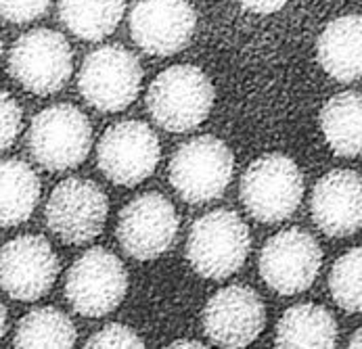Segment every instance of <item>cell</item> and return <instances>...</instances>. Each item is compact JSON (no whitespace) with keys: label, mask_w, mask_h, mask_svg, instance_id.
<instances>
[{"label":"cell","mask_w":362,"mask_h":349,"mask_svg":"<svg viewBox=\"0 0 362 349\" xmlns=\"http://www.w3.org/2000/svg\"><path fill=\"white\" fill-rule=\"evenodd\" d=\"M312 218L329 237H348L362 228V176L335 170L322 176L312 193Z\"/></svg>","instance_id":"cell-16"},{"label":"cell","mask_w":362,"mask_h":349,"mask_svg":"<svg viewBox=\"0 0 362 349\" xmlns=\"http://www.w3.org/2000/svg\"><path fill=\"white\" fill-rule=\"evenodd\" d=\"M304 197V176L293 159L272 153L256 159L241 178V201L264 224L287 220Z\"/></svg>","instance_id":"cell-4"},{"label":"cell","mask_w":362,"mask_h":349,"mask_svg":"<svg viewBox=\"0 0 362 349\" xmlns=\"http://www.w3.org/2000/svg\"><path fill=\"white\" fill-rule=\"evenodd\" d=\"M4 333H6V307L0 301V341L4 337Z\"/></svg>","instance_id":"cell-28"},{"label":"cell","mask_w":362,"mask_h":349,"mask_svg":"<svg viewBox=\"0 0 362 349\" xmlns=\"http://www.w3.org/2000/svg\"><path fill=\"white\" fill-rule=\"evenodd\" d=\"M126 291L128 272L124 264L103 247L82 253L65 278V297L86 318H101L113 312L124 301Z\"/></svg>","instance_id":"cell-8"},{"label":"cell","mask_w":362,"mask_h":349,"mask_svg":"<svg viewBox=\"0 0 362 349\" xmlns=\"http://www.w3.org/2000/svg\"><path fill=\"white\" fill-rule=\"evenodd\" d=\"M350 348L354 349H361L362 348V326L352 335V339H350Z\"/></svg>","instance_id":"cell-30"},{"label":"cell","mask_w":362,"mask_h":349,"mask_svg":"<svg viewBox=\"0 0 362 349\" xmlns=\"http://www.w3.org/2000/svg\"><path fill=\"white\" fill-rule=\"evenodd\" d=\"M109 201L103 189L86 178H67L54 187L45 215L54 237L67 245H84L105 228Z\"/></svg>","instance_id":"cell-9"},{"label":"cell","mask_w":362,"mask_h":349,"mask_svg":"<svg viewBox=\"0 0 362 349\" xmlns=\"http://www.w3.org/2000/svg\"><path fill=\"white\" fill-rule=\"evenodd\" d=\"M247 11H254V13H262V15H268V13H274L279 8H283L289 0H239Z\"/></svg>","instance_id":"cell-27"},{"label":"cell","mask_w":362,"mask_h":349,"mask_svg":"<svg viewBox=\"0 0 362 349\" xmlns=\"http://www.w3.org/2000/svg\"><path fill=\"white\" fill-rule=\"evenodd\" d=\"M0 54H2V40H0Z\"/></svg>","instance_id":"cell-31"},{"label":"cell","mask_w":362,"mask_h":349,"mask_svg":"<svg viewBox=\"0 0 362 349\" xmlns=\"http://www.w3.org/2000/svg\"><path fill=\"white\" fill-rule=\"evenodd\" d=\"M74 71L71 47L63 34L38 28L17 38L8 54L11 78L28 93L47 97L61 90Z\"/></svg>","instance_id":"cell-6"},{"label":"cell","mask_w":362,"mask_h":349,"mask_svg":"<svg viewBox=\"0 0 362 349\" xmlns=\"http://www.w3.org/2000/svg\"><path fill=\"white\" fill-rule=\"evenodd\" d=\"M266 309L259 295L243 285L218 291L204 309L206 335L220 348H245L264 331Z\"/></svg>","instance_id":"cell-15"},{"label":"cell","mask_w":362,"mask_h":349,"mask_svg":"<svg viewBox=\"0 0 362 349\" xmlns=\"http://www.w3.org/2000/svg\"><path fill=\"white\" fill-rule=\"evenodd\" d=\"M78 331L67 314L54 307H38L25 314L15 331V348H74Z\"/></svg>","instance_id":"cell-22"},{"label":"cell","mask_w":362,"mask_h":349,"mask_svg":"<svg viewBox=\"0 0 362 349\" xmlns=\"http://www.w3.org/2000/svg\"><path fill=\"white\" fill-rule=\"evenodd\" d=\"M191 0H139L130 13L132 40L149 54L170 57L182 50L195 32Z\"/></svg>","instance_id":"cell-14"},{"label":"cell","mask_w":362,"mask_h":349,"mask_svg":"<svg viewBox=\"0 0 362 349\" xmlns=\"http://www.w3.org/2000/svg\"><path fill=\"white\" fill-rule=\"evenodd\" d=\"M143 82L139 59L119 45L93 50L78 73L80 95L88 105L103 113L124 111L132 105Z\"/></svg>","instance_id":"cell-7"},{"label":"cell","mask_w":362,"mask_h":349,"mask_svg":"<svg viewBox=\"0 0 362 349\" xmlns=\"http://www.w3.org/2000/svg\"><path fill=\"white\" fill-rule=\"evenodd\" d=\"M86 348H124V349H141L145 348V341L128 326L124 324H107L99 333H95L88 341Z\"/></svg>","instance_id":"cell-25"},{"label":"cell","mask_w":362,"mask_h":349,"mask_svg":"<svg viewBox=\"0 0 362 349\" xmlns=\"http://www.w3.org/2000/svg\"><path fill=\"white\" fill-rule=\"evenodd\" d=\"M93 128L88 117L69 102L40 111L28 132V149L49 172L78 167L90 153Z\"/></svg>","instance_id":"cell-3"},{"label":"cell","mask_w":362,"mask_h":349,"mask_svg":"<svg viewBox=\"0 0 362 349\" xmlns=\"http://www.w3.org/2000/svg\"><path fill=\"white\" fill-rule=\"evenodd\" d=\"M252 249L250 228L239 213L214 209L202 215L189 232L187 257L193 270L211 280H222L235 274Z\"/></svg>","instance_id":"cell-1"},{"label":"cell","mask_w":362,"mask_h":349,"mask_svg":"<svg viewBox=\"0 0 362 349\" xmlns=\"http://www.w3.org/2000/svg\"><path fill=\"white\" fill-rule=\"evenodd\" d=\"M59 259L45 237L23 235L0 249V289L17 301H36L52 289Z\"/></svg>","instance_id":"cell-12"},{"label":"cell","mask_w":362,"mask_h":349,"mask_svg":"<svg viewBox=\"0 0 362 349\" xmlns=\"http://www.w3.org/2000/svg\"><path fill=\"white\" fill-rule=\"evenodd\" d=\"M178 213L172 201L159 193L132 199L117 218V241L134 259H156L174 245Z\"/></svg>","instance_id":"cell-11"},{"label":"cell","mask_w":362,"mask_h":349,"mask_svg":"<svg viewBox=\"0 0 362 349\" xmlns=\"http://www.w3.org/2000/svg\"><path fill=\"white\" fill-rule=\"evenodd\" d=\"M318 63L339 80L362 78V15H348L331 21L318 38Z\"/></svg>","instance_id":"cell-17"},{"label":"cell","mask_w":362,"mask_h":349,"mask_svg":"<svg viewBox=\"0 0 362 349\" xmlns=\"http://www.w3.org/2000/svg\"><path fill=\"white\" fill-rule=\"evenodd\" d=\"M320 130L337 155H362V93H339L327 100L320 111Z\"/></svg>","instance_id":"cell-20"},{"label":"cell","mask_w":362,"mask_h":349,"mask_svg":"<svg viewBox=\"0 0 362 349\" xmlns=\"http://www.w3.org/2000/svg\"><path fill=\"white\" fill-rule=\"evenodd\" d=\"M38 201V174L21 159L0 161V226L11 228L28 222Z\"/></svg>","instance_id":"cell-19"},{"label":"cell","mask_w":362,"mask_h":349,"mask_svg":"<svg viewBox=\"0 0 362 349\" xmlns=\"http://www.w3.org/2000/svg\"><path fill=\"white\" fill-rule=\"evenodd\" d=\"M170 348H206V345L199 343V341H176V343H172Z\"/></svg>","instance_id":"cell-29"},{"label":"cell","mask_w":362,"mask_h":349,"mask_svg":"<svg viewBox=\"0 0 362 349\" xmlns=\"http://www.w3.org/2000/svg\"><path fill=\"white\" fill-rule=\"evenodd\" d=\"M214 86L195 65H174L161 71L149 86L151 117L168 132H189L206 122L214 107Z\"/></svg>","instance_id":"cell-2"},{"label":"cell","mask_w":362,"mask_h":349,"mask_svg":"<svg viewBox=\"0 0 362 349\" xmlns=\"http://www.w3.org/2000/svg\"><path fill=\"white\" fill-rule=\"evenodd\" d=\"M235 170L233 150L216 136L185 143L170 159V184L187 203L199 205L222 197Z\"/></svg>","instance_id":"cell-5"},{"label":"cell","mask_w":362,"mask_h":349,"mask_svg":"<svg viewBox=\"0 0 362 349\" xmlns=\"http://www.w3.org/2000/svg\"><path fill=\"white\" fill-rule=\"evenodd\" d=\"M51 0H0V19L11 23H30L42 17Z\"/></svg>","instance_id":"cell-26"},{"label":"cell","mask_w":362,"mask_h":349,"mask_svg":"<svg viewBox=\"0 0 362 349\" xmlns=\"http://www.w3.org/2000/svg\"><path fill=\"white\" fill-rule=\"evenodd\" d=\"M126 0H59L63 25L80 40H103L119 25Z\"/></svg>","instance_id":"cell-21"},{"label":"cell","mask_w":362,"mask_h":349,"mask_svg":"<svg viewBox=\"0 0 362 349\" xmlns=\"http://www.w3.org/2000/svg\"><path fill=\"white\" fill-rule=\"evenodd\" d=\"M322 264V251L314 237L291 228L274 235L259 253L264 283L281 295H296L310 289Z\"/></svg>","instance_id":"cell-13"},{"label":"cell","mask_w":362,"mask_h":349,"mask_svg":"<svg viewBox=\"0 0 362 349\" xmlns=\"http://www.w3.org/2000/svg\"><path fill=\"white\" fill-rule=\"evenodd\" d=\"M21 107L8 93L0 90V153L13 147L21 132Z\"/></svg>","instance_id":"cell-24"},{"label":"cell","mask_w":362,"mask_h":349,"mask_svg":"<svg viewBox=\"0 0 362 349\" xmlns=\"http://www.w3.org/2000/svg\"><path fill=\"white\" fill-rule=\"evenodd\" d=\"M335 303L348 312H362V247L344 253L329 276Z\"/></svg>","instance_id":"cell-23"},{"label":"cell","mask_w":362,"mask_h":349,"mask_svg":"<svg viewBox=\"0 0 362 349\" xmlns=\"http://www.w3.org/2000/svg\"><path fill=\"white\" fill-rule=\"evenodd\" d=\"M157 134L136 119H124L105 130L97 147V161L105 176L119 187H136L156 172L159 163Z\"/></svg>","instance_id":"cell-10"},{"label":"cell","mask_w":362,"mask_h":349,"mask_svg":"<svg viewBox=\"0 0 362 349\" xmlns=\"http://www.w3.org/2000/svg\"><path fill=\"white\" fill-rule=\"evenodd\" d=\"M337 324L333 316L314 303L289 307L276 324V348H335Z\"/></svg>","instance_id":"cell-18"}]
</instances>
